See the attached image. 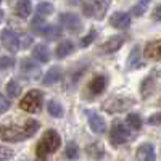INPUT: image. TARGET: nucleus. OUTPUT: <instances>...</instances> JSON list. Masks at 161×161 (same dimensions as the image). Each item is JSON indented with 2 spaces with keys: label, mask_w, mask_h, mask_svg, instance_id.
<instances>
[{
  "label": "nucleus",
  "mask_w": 161,
  "mask_h": 161,
  "mask_svg": "<svg viewBox=\"0 0 161 161\" xmlns=\"http://www.w3.org/2000/svg\"><path fill=\"white\" fill-rule=\"evenodd\" d=\"M39 129V123L34 119H26L23 126L16 124H2L0 126V139L5 142H19L32 137Z\"/></svg>",
  "instance_id": "1"
},
{
  "label": "nucleus",
  "mask_w": 161,
  "mask_h": 161,
  "mask_svg": "<svg viewBox=\"0 0 161 161\" xmlns=\"http://www.w3.org/2000/svg\"><path fill=\"white\" fill-rule=\"evenodd\" d=\"M61 145V137L58 136L57 130L53 129H48L44 132L42 139L39 140L37 147H36V156H37V161H45L47 156L53 152H57Z\"/></svg>",
  "instance_id": "2"
},
{
  "label": "nucleus",
  "mask_w": 161,
  "mask_h": 161,
  "mask_svg": "<svg viewBox=\"0 0 161 161\" xmlns=\"http://www.w3.org/2000/svg\"><path fill=\"white\" fill-rule=\"evenodd\" d=\"M84 15L89 18H97L103 19L106 10H108L110 0H80Z\"/></svg>",
  "instance_id": "3"
},
{
  "label": "nucleus",
  "mask_w": 161,
  "mask_h": 161,
  "mask_svg": "<svg viewBox=\"0 0 161 161\" xmlns=\"http://www.w3.org/2000/svg\"><path fill=\"white\" fill-rule=\"evenodd\" d=\"M42 92L40 90H29L19 102V108L26 113H39L42 108Z\"/></svg>",
  "instance_id": "4"
},
{
  "label": "nucleus",
  "mask_w": 161,
  "mask_h": 161,
  "mask_svg": "<svg viewBox=\"0 0 161 161\" xmlns=\"http://www.w3.org/2000/svg\"><path fill=\"white\" fill-rule=\"evenodd\" d=\"M129 137H130V132H129V129L126 127V124L123 123V121L116 119L114 123H113V126H111L110 142H111L114 147H118V145H123L124 142H127Z\"/></svg>",
  "instance_id": "5"
},
{
  "label": "nucleus",
  "mask_w": 161,
  "mask_h": 161,
  "mask_svg": "<svg viewBox=\"0 0 161 161\" xmlns=\"http://www.w3.org/2000/svg\"><path fill=\"white\" fill-rule=\"evenodd\" d=\"M132 103H134L132 100L124 98V97H113V98H110L108 102L103 103V108L108 111V113H118V111L121 113V111L127 110Z\"/></svg>",
  "instance_id": "6"
},
{
  "label": "nucleus",
  "mask_w": 161,
  "mask_h": 161,
  "mask_svg": "<svg viewBox=\"0 0 161 161\" xmlns=\"http://www.w3.org/2000/svg\"><path fill=\"white\" fill-rule=\"evenodd\" d=\"M60 23L64 29H68L69 32H79L82 29V21L74 13H63L60 16Z\"/></svg>",
  "instance_id": "7"
},
{
  "label": "nucleus",
  "mask_w": 161,
  "mask_h": 161,
  "mask_svg": "<svg viewBox=\"0 0 161 161\" xmlns=\"http://www.w3.org/2000/svg\"><path fill=\"white\" fill-rule=\"evenodd\" d=\"M21 73L23 76H26L28 79L31 80H37L40 77V68H39V64L29 58H24L21 61Z\"/></svg>",
  "instance_id": "8"
},
{
  "label": "nucleus",
  "mask_w": 161,
  "mask_h": 161,
  "mask_svg": "<svg viewBox=\"0 0 161 161\" xmlns=\"http://www.w3.org/2000/svg\"><path fill=\"white\" fill-rule=\"evenodd\" d=\"M2 42H3V47L8 50V52H18V48L21 47V44H19V37L13 32V31H10V29H5L3 32H2Z\"/></svg>",
  "instance_id": "9"
},
{
  "label": "nucleus",
  "mask_w": 161,
  "mask_h": 161,
  "mask_svg": "<svg viewBox=\"0 0 161 161\" xmlns=\"http://www.w3.org/2000/svg\"><path fill=\"white\" fill-rule=\"evenodd\" d=\"M87 118H89V126L90 129L95 132V134H103L105 129H106V124H105V119L95 113V111H89L87 113Z\"/></svg>",
  "instance_id": "10"
},
{
  "label": "nucleus",
  "mask_w": 161,
  "mask_h": 161,
  "mask_svg": "<svg viewBox=\"0 0 161 161\" xmlns=\"http://www.w3.org/2000/svg\"><path fill=\"white\" fill-rule=\"evenodd\" d=\"M136 158H137V161H156V153H155L153 145H150V143L140 145L136 153Z\"/></svg>",
  "instance_id": "11"
},
{
  "label": "nucleus",
  "mask_w": 161,
  "mask_h": 161,
  "mask_svg": "<svg viewBox=\"0 0 161 161\" xmlns=\"http://www.w3.org/2000/svg\"><path fill=\"white\" fill-rule=\"evenodd\" d=\"M110 24L116 29H127L130 26V16L127 13H123V11H118L110 18Z\"/></svg>",
  "instance_id": "12"
},
{
  "label": "nucleus",
  "mask_w": 161,
  "mask_h": 161,
  "mask_svg": "<svg viewBox=\"0 0 161 161\" xmlns=\"http://www.w3.org/2000/svg\"><path fill=\"white\" fill-rule=\"evenodd\" d=\"M143 55H145L147 58H150V60L159 61V60H161V39L147 44V45H145V50H143Z\"/></svg>",
  "instance_id": "13"
},
{
  "label": "nucleus",
  "mask_w": 161,
  "mask_h": 161,
  "mask_svg": "<svg viewBox=\"0 0 161 161\" xmlns=\"http://www.w3.org/2000/svg\"><path fill=\"white\" fill-rule=\"evenodd\" d=\"M32 57L36 60H39L40 63H47L50 60V57H52V53H50V48L45 44H39L32 50Z\"/></svg>",
  "instance_id": "14"
},
{
  "label": "nucleus",
  "mask_w": 161,
  "mask_h": 161,
  "mask_svg": "<svg viewBox=\"0 0 161 161\" xmlns=\"http://www.w3.org/2000/svg\"><path fill=\"white\" fill-rule=\"evenodd\" d=\"M15 11H16V15L19 18H23V19L29 18L31 13H32V3H31V0H18V3L15 7Z\"/></svg>",
  "instance_id": "15"
},
{
  "label": "nucleus",
  "mask_w": 161,
  "mask_h": 161,
  "mask_svg": "<svg viewBox=\"0 0 161 161\" xmlns=\"http://www.w3.org/2000/svg\"><path fill=\"white\" fill-rule=\"evenodd\" d=\"M123 44H124V37L113 36V37H110V39L105 42L103 50H105L106 53H113V52H116V50H119L121 47H123Z\"/></svg>",
  "instance_id": "16"
},
{
  "label": "nucleus",
  "mask_w": 161,
  "mask_h": 161,
  "mask_svg": "<svg viewBox=\"0 0 161 161\" xmlns=\"http://www.w3.org/2000/svg\"><path fill=\"white\" fill-rule=\"evenodd\" d=\"M73 52H74V44L71 40H63V42L58 44V47L55 50V55H57V58H64V57L71 55Z\"/></svg>",
  "instance_id": "17"
},
{
  "label": "nucleus",
  "mask_w": 161,
  "mask_h": 161,
  "mask_svg": "<svg viewBox=\"0 0 161 161\" xmlns=\"http://www.w3.org/2000/svg\"><path fill=\"white\" fill-rule=\"evenodd\" d=\"M106 87V79L103 76H95L92 80H90V84H89V90L93 93V95H98V93H102Z\"/></svg>",
  "instance_id": "18"
},
{
  "label": "nucleus",
  "mask_w": 161,
  "mask_h": 161,
  "mask_svg": "<svg viewBox=\"0 0 161 161\" xmlns=\"http://www.w3.org/2000/svg\"><path fill=\"white\" fill-rule=\"evenodd\" d=\"M60 79H61V68H60V66H53V68H50L48 73L44 76L42 82H44L45 86H52V84L58 82Z\"/></svg>",
  "instance_id": "19"
},
{
  "label": "nucleus",
  "mask_w": 161,
  "mask_h": 161,
  "mask_svg": "<svg viewBox=\"0 0 161 161\" xmlns=\"http://www.w3.org/2000/svg\"><path fill=\"white\" fill-rule=\"evenodd\" d=\"M87 155L92 158V159H102L103 155H105V148H103V145L95 142V143H90L87 145V148H86Z\"/></svg>",
  "instance_id": "20"
},
{
  "label": "nucleus",
  "mask_w": 161,
  "mask_h": 161,
  "mask_svg": "<svg viewBox=\"0 0 161 161\" xmlns=\"http://www.w3.org/2000/svg\"><path fill=\"white\" fill-rule=\"evenodd\" d=\"M39 34H42V36H45V37H48V39H55V37H60V29L58 28H55V26H48V24H42L40 28H37L36 29Z\"/></svg>",
  "instance_id": "21"
},
{
  "label": "nucleus",
  "mask_w": 161,
  "mask_h": 161,
  "mask_svg": "<svg viewBox=\"0 0 161 161\" xmlns=\"http://www.w3.org/2000/svg\"><path fill=\"white\" fill-rule=\"evenodd\" d=\"M142 66H143V63H142L140 55H139V47H136V48L132 50L130 57H129V68H132V69H139V68H142Z\"/></svg>",
  "instance_id": "22"
},
{
  "label": "nucleus",
  "mask_w": 161,
  "mask_h": 161,
  "mask_svg": "<svg viewBox=\"0 0 161 161\" xmlns=\"http://www.w3.org/2000/svg\"><path fill=\"white\" fill-rule=\"evenodd\" d=\"M36 11H37V16L45 18V16H48V15H52V13H53V5L50 2H40L37 5Z\"/></svg>",
  "instance_id": "23"
},
{
  "label": "nucleus",
  "mask_w": 161,
  "mask_h": 161,
  "mask_svg": "<svg viewBox=\"0 0 161 161\" xmlns=\"http://www.w3.org/2000/svg\"><path fill=\"white\" fill-rule=\"evenodd\" d=\"M148 3H150V0H139V3L132 7L130 13L134 16H142L147 10V7H148Z\"/></svg>",
  "instance_id": "24"
},
{
  "label": "nucleus",
  "mask_w": 161,
  "mask_h": 161,
  "mask_svg": "<svg viewBox=\"0 0 161 161\" xmlns=\"http://www.w3.org/2000/svg\"><path fill=\"white\" fill-rule=\"evenodd\" d=\"M127 124H129V127L132 130H139L142 127V119H140V116L137 113H130L127 116Z\"/></svg>",
  "instance_id": "25"
},
{
  "label": "nucleus",
  "mask_w": 161,
  "mask_h": 161,
  "mask_svg": "<svg viewBox=\"0 0 161 161\" xmlns=\"http://www.w3.org/2000/svg\"><path fill=\"white\" fill-rule=\"evenodd\" d=\"M47 108H48V113H50L52 116H55V118H61V116H63V108H61V105H60L58 102H55V100H50Z\"/></svg>",
  "instance_id": "26"
},
{
  "label": "nucleus",
  "mask_w": 161,
  "mask_h": 161,
  "mask_svg": "<svg viewBox=\"0 0 161 161\" xmlns=\"http://www.w3.org/2000/svg\"><path fill=\"white\" fill-rule=\"evenodd\" d=\"M7 93L10 97H18L21 93V86L16 82V80H10L7 84Z\"/></svg>",
  "instance_id": "27"
},
{
  "label": "nucleus",
  "mask_w": 161,
  "mask_h": 161,
  "mask_svg": "<svg viewBox=\"0 0 161 161\" xmlns=\"http://www.w3.org/2000/svg\"><path fill=\"white\" fill-rule=\"evenodd\" d=\"M64 155H66V158H68V159H76V158H77V155H79V148H77V145H76L74 142L68 143Z\"/></svg>",
  "instance_id": "28"
},
{
  "label": "nucleus",
  "mask_w": 161,
  "mask_h": 161,
  "mask_svg": "<svg viewBox=\"0 0 161 161\" xmlns=\"http://www.w3.org/2000/svg\"><path fill=\"white\" fill-rule=\"evenodd\" d=\"M153 87H155V82L152 80V77L143 79V84H142V95H143V97H148L150 93H152V90H153Z\"/></svg>",
  "instance_id": "29"
},
{
  "label": "nucleus",
  "mask_w": 161,
  "mask_h": 161,
  "mask_svg": "<svg viewBox=\"0 0 161 161\" xmlns=\"http://www.w3.org/2000/svg\"><path fill=\"white\" fill-rule=\"evenodd\" d=\"M13 150L11 148H7V147H3V145H0V161L2 159H10V158H13Z\"/></svg>",
  "instance_id": "30"
},
{
  "label": "nucleus",
  "mask_w": 161,
  "mask_h": 161,
  "mask_svg": "<svg viewBox=\"0 0 161 161\" xmlns=\"http://www.w3.org/2000/svg\"><path fill=\"white\" fill-rule=\"evenodd\" d=\"M95 36H97L95 31H90L86 37H82V40H80V47H89V45L92 44V40L95 39Z\"/></svg>",
  "instance_id": "31"
},
{
  "label": "nucleus",
  "mask_w": 161,
  "mask_h": 161,
  "mask_svg": "<svg viewBox=\"0 0 161 161\" xmlns=\"http://www.w3.org/2000/svg\"><path fill=\"white\" fill-rule=\"evenodd\" d=\"M8 110H10V100L3 95H0V114L7 113Z\"/></svg>",
  "instance_id": "32"
},
{
  "label": "nucleus",
  "mask_w": 161,
  "mask_h": 161,
  "mask_svg": "<svg viewBox=\"0 0 161 161\" xmlns=\"http://www.w3.org/2000/svg\"><path fill=\"white\" fill-rule=\"evenodd\" d=\"M19 44H21L23 48H28V47L32 44V37H31L29 34H23V36L19 37Z\"/></svg>",
  "instance_id": "33"
},
{
  "label": "nucleus",
  "mask_w": 161,
  "mask_h": 161,
  "mask_svg": "<svg viewBox=\"0 0 161 161\" xmlns=\"http://www.w3.org/2000/svg\"><path fill=\"white\" fill-rule=\"evenodd\" d=\"M147 123L152 124V126H156V124H161V113H156V114H152L148 119H147Z\"/></svg>",
  "instance_id": "34"
},
{
  "label": "nucleus",
  "mask_w": 161,
  "mask_h": 161,
  "mask_svg": "<svg viewBox=\"0 0 161 161\" xmlns=\"http://www.w3.org/2000/svg\"><path fill=\"white\" fill-rule=\"evenodd\" d=\"M11 64H13L11 58H8V57H2V58H0V69H7V68H10Z\"/></svg>",
  "instance_id": "35"
},
{
  "label": "nucleus",
  "mask_w": 161,
  "mask_h": 161,
  "mask_svg": "<svg viewBox=\"0 0 161 161\" xmlns=\"http://www.w3.org/2000/svg\"><path fill=\"white\" fill-rule=\"evenodd\" d=\"M153 19L161 21V5H158V7L155 8V11H153Z\"/></svg>",
  "instance_id": "36"
},
{
  "label": "nucleus",
  "mask_w": 161,
  "mask_h": 161,
  "mask_svg": "<svg viewBox=\"0 0 161 161\" xmlns=\"http://www.w3.org/2000/svg\"><path fill=\"white\" fill-rule=\"evenodd\" d=\"M2 21H3V11L0 10V23H2Z\"/></svg>",
  "instance_id": "37"
},
{
  "label": "nucleus",
  "mask_w": 161,
  "mask_h": 161,
  "mask_svg": "<svg viewBox=\"0 0 161 161\" xmlns=\"http://www.w3.org/2000/svg\"><path fill=\"white\" fill-rule=\"evenodd\" d=\"M0 2H2V0H0Z\"/></svg>",
  "instance_id": "38"
}]
</instances>
